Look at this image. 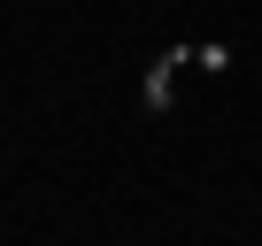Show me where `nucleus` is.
Wrapping results in <instances>:
<instances>
[]
</instances>
